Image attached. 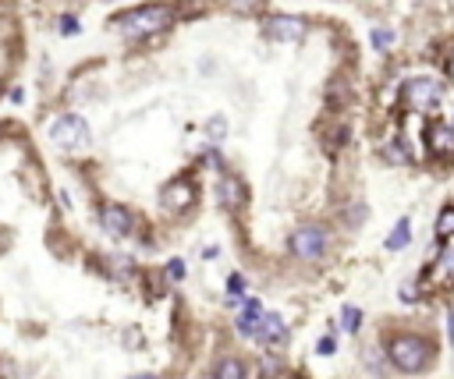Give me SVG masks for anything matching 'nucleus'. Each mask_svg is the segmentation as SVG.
<instances>
[{
  "mask_svg": "<svg viewBox=\"0 0 454 379\" xmlns=\"http://www.w3.org/2000/svg\"><path fill=\"white\" fill-rule=\"evenodd\" d=\"M171 21H174V7L171 4H146V7L117 14L110 25L121 35H128V39H146V35H156V32L171 28Z\"/></svg>",
  "mask_w": 454,
  "mask_h": 379,
  "instance_id": "f257e3e1",
  "label": "nucleus"
},
{
  "mask_svg": "<svg viewBox=\"0 0 454 379\" xmlns=\"http://www.w3.org/2000/svg\"><path fill=\"white\" fill-rule=\"evenodd\" d=\"M387 358H391V366H394L398 373L416 376V373H426V369H430L433 348H430V341H423V337H394L391 348H387Z\"/></svg>",
  "mask_w": 454,
  "mask_h": 379,
  "instance_id": "f03ea898",
  "label": "nucleus"
},
{
  "mask_svg": "<svg viewBox=\"0 0 454 379\" xmlns=\"http://www.w3.org/2000/svg\"><path fill=\"white\" fill-rule=\"evenodd\" d=\"M405 106L409 110H419V114H426V110H433L441 99H444V89H441V82L437 78H430V75H416V78H409L405 82Z\"/></svg>",
  "mask_w": 454,
  "mask_h": 379,
  "instance_id": "7ed1b4c3",
  "label": "nucleus"
},
{
  "mask_svg": "<svg viewBox=\"0 0 454 379\" xmlns=\"http://www.w3.org/2000/svg\"><path fill=\"white\" fill-rule=\"evenodd\" d=\"M50 142L60 149H85L89 145V124L78 114H64L50 124Z\"/></svg>",
  "mask_w": 454,
  "mask_h": 379,
  "instance_id": "20e7f679",
  "label": "nucleus"
},
{
  "mask_svg": "<svg viewBox=\"0 0 454 379\" xmlns=\"http://www.w3.org/2000/svg\"><path fill=\"white\" fill-rule=\"evenodd\" d=\"M291 252L306 263H316L323 252H327V231L316 227V224H306L291 234Z\"/></svg>",
  "mask_w": 454,
  "mask_h": 379,
  "instance_id": "39448f33",
  "label": "nucleus"
},
{
  "mask_svg": "<svg viewBox=\"0 0 454 379\" xmlns=\"http://www.w3.org/2000/svg\"><path fill=\"white\" fill-rule=\"evenodd\" d=\"M263 32H266L270 39H277V43H295V39H302L306 21L295 18V14H270V18L263 21Z\"/></svg>",
  "mask_w": 454,
  "mask_h": 379,
  "instance_id": "423d86ee",
  "label": "nucleus"
},
{
  "mask_svg": "<svg viewBox=\"0 0 454 379\" xmlns=\"http://www.w3.org/2000/svg\"><path fill=\"white\" fill-rule=\"evenodd\" d=\"M160 202H163V209H171V213H185V209L195 202V185L185 181V177L167 181L163 192H160Z\"/></svg>",
  "mask_w": 454,
  "mask_h": 379,
  "instance_id": "0eeeda50",
  "label": "nucleus"
},
{
  "mask_svg": "<svg viewBox=\"0 0 454 379\" xmlns=\"http://www.w3.org/2000/svg\"><path fill=\"white\" fill-rule=\"evenodd\" d=\"M99 224H103V231H107V234L124 238V234L131 231V213H128L124 206H117V202H107V206L99 209Z\"/></svg>",
  "mask_w": 454,
  "mask_h": 379,
  "instance_id": "6e6552de",
  "label": "nucleus"
},
{
  "mask_svg": "<svg viewBox=\"0 0 454 379\" xmlns=\"http://www.w3.org/2000/svg\"><path fill=\"white\" fill-rule=\"evenodd\" d=\"M259 323H263V305H259L256 298H249V302L242 305V312H238L234 326H238V334H245V337H256V334H259Z\"/></svg>",
  "mask_w": 454,
  "mask_h": 379,
  "instance_id": "1a4fd4ad",
  "label": "nucleus"
},
{
  "mask_svg": "<svg viewBox=\"0 0 454 379\" xmlns=\"http://www.w3.org/2000/svg\"><path fill=\"white\" fill-rule=\"evenodd\" d=\"M259 337L266 344H284L288 341V326L277 312H263V323H259Z\"/></svg>",
  "mask_w": 454,
  "mask_h": 379,
  "instance_id": "9d476101",
  "label": "nucleus"
},
{
  "mask_svg": "<svg viewBox=\"0 0 454 379\" xmlns=\"http://www.w3.org/2000/svg\"><path fill=\"white\" fill-rule=\"evenodd\" d=\"M430 149L437 156H451L454 153V124H433L430 128Z\"/></svg>",
  "mask_w": 454,
  "mask_h": 379,
  "instance_id": "9b49d317",
  "label": "nucleus"
},
{
  "mask_svg": "<svg viewBox=\"0 0 454 379\" xmlns=\"http://www.w3.org/2000/svg\"><path fill=\"white\" fill-rule=\"evenodd\" d=\"M409 241H412V220H409V216H401V220L394 224V231L387 234L384 248H387V252H401V248H405Z\"/></svg>",
  "mask_w": 454,
  "mask_h": 379,
  "instance_id": "f8f14e48",
  "label": "nucleus"
},
{
  "mask_svg": "<svg viewBox=\"0 0 454 379\" xmlns=\"http://www.w3.org/2000/svg\"><path fill=\"white\" fill-rule=\"evenodd\" d=\"M220 199H224V206H227V209H238V206H242V199H245L242 181H238V177H224V185H220Z\"/></svg>",
  "mask_w": 454,
  "mask_h": 379,
  "instance_id": "ddd939ff",
  "label": "nucleus"
},
{
  "mask_svg": "<svg viewBox=\"0 0 454 379\" xmlns=\"http://www.w3.org/2000/svg\"><path fill=\"white\" fill-rule=\"evenodd\" d=\"M213 379H245V362H238V358H220L217 369H213Z\"/></svg>",
  "mask_w": 454,
  "mask_h": 379,
  "instance_id": "4468645a",
  "label": "nucleus"
},
{
  "mask_svg": "<svg viewBox=\"0 0 454 379\" xmlns=\"http://www.w3.org/2000/svg\"><path fill=\"white\" fill-rule=\"evenodd\" d=\"M384 160L387 163H412V149H405L401 138H391V142H384Z\"/></svg>",
  "mask_w": 454,
  "mask_h": 379,
  "instance_id": "2eb2a0df",
  "label": "nucleus"
},
{
  "mask_svg": "<svg viewBox=\"0 0 454 379\" xmlns=\"http://www.w3.org/2000/svg\"><path fill=\"white\" fill-rule=\"evenodd\" d=\"M433 273L444 277V280H454V241H448V245L441 248V259H437Z\"/></svg>",
  "mask_w": 454,
  "mask_h": 379,
  "instance_id": "dca6fc26",
  "label": "nucleus"
},
{
  "mask_svg": "<svg viewBox=\"0 0 454 379\" xmlns=\"http://www.w3.org/2000/svg\"><path fill=\"white\" fill-rule=\"evenodd\" d=\"M341 326H345V334H359V330H362V309L348 305V309L341 312Z\"/></svg>",
  "mask_w": 454,
  "mask_h": 379,
  "instance_id": "f3484780",
  "label": "nucleus"
},
{
  "mask_svg": "<svg viewBox=\"0 0 454 379\" xmlns=\"http://www.w3.org/2000/svg\"><path fill=\"white\" fill-rule=\"evenodd\" d=\"M437 238H454V206H444L437 216Z\"/></svg>",
  "mask_w": 454,
  "mask_h": 379,
  "instance_id": "a211bd4d",
  "label": "nucleus"
},
{
  "mask_svg": "<svg viewBox=\"0 0 454 379\" xmlns=\"http://www.w3.org/2000/svg\"><path fill=\"white\" fill-rule=\"evenodd\" d=\"M245 287H249V284H245V277H242V273H231V277H227V298H231V302H234V298H242V295H245Z\"/></svg>",
  "mask_w": 454,
  "mask_h": 379,
  "instance_id": "6ab92c4d",
  "label": "nucleus"
},
{
  "mask_svg": "<svg viewBox=\"0 0 454 379\" xmlns=\"http://www.w3.org/2000/svg\"><path fill=\"white\" fill-rule=\"evenodd\" d=\"M369 39H373V46H377V50H387V46L394 43V32H391V28H373V35H369Z\"/></svg>",
  "mask_w": 454,
  "mask_h": 379,
  "instance_id": "aec40b11",
  "label": "nucleus"
},
{
  "mask_svg": "<svg viewBox=\"0 0 454 379\" xmlns=\"http://www.w3.org/2000/svg\"><path fill=\"white\" fill-rule=\"evenodd\" d=\"M334 351H337V341H334V337H327V334H323V337H320V341H316V355H334Z\"/></svg>",
  "mask_w": 454,
  "mask_h": 379,
  "instance_id": "412c9836",
  "label": "nucleus"
},
{
  "mask_svg": "<svg viewBox=\"0 0 454 379\" xmlns=\"http://www.w3.org/2000/svg\"><path fill=\"white\" fill-rule=\"evenodd\" d=\"M167 273H171L174 280H181V277H185V263H181V259H171V266H167Z\"/></svg>",
  "mask_w": 454,
  "mask_h": 379,
  "instance_id": "4be33fe9",
  "label": "nucleus"
},
{
  "mask_svg": "<svg viewBox=\"0 0 454 379\" xmlns=\"http://www.w3.org/2000/svg\"><path fill=\"white\" fill-rule=\"evenodd\" d=\"M259 4H263V0H238L234 7H238V11H245V14H252V11H259Z\"/></svg>",
  "mask_w": 454,
  "mask_h": 379,
  "instance_id": "5701e85b",
  "label": "nucleus"
},
{
  "mask_svg": "<svg viewBox=\"0 0 454 379\" xmlns=\"http://www.w3.org/2000/svg\"><path fill=\"white\" fill-rule=\"evenodd\" d=\"M60 28H64V35H75L78 32V21L75 18H60Z\"/></svg>",
  "mask_w": 454,
  "mask_h": 379,
  "instance_id": "b1692460",
  "label": "nucleus"
},
{
  "mask_svg": "<svg viewBox=\"0 0 454 379\" xmlns=\"http://www.w3.org/2000/svg\"><path fill=\"white\" fill-rule=\"evenodd\" d=\"M398 295H401V302H416V287H412V284H405Z\"/></svg>",
  "mask_w": 454,
  "mask_h": 379,
  "instance_id": "393cba45",
  "label": "nucleus"
},
{
  "mask_svg": "<svg viewBox=\"0 0 454 379\" xmlns=\"http://www.w3.org/2000/svg\"><path fill=\"white\" fill-rule=\"evenodd\" d=\"M448 341L454 344V312H451V319H448Z\"/></svg>",
  "mask_w": 454,
  "mask_h": 379,
  "instance_id": "a878e982",
  "label": "nucleus"
},
{
  "mask_svg": "<svg viewBox=\"0 0 454 379\" xmlns=\"http://www.w3.org/2000/svg\"><path fill=\"white\" fill-rule=\"evenodd\" d=\"M131 379H156V376H149V373H139V376H131Z\"/></svg>",
  "mask_w": 454,
  "mask_h": 379,
  "instance_id": "bb28decb",
  "label": "nucleus"
},
{
  "mask_svg": "<svg viewBox=\"0 0 454 379\" xmlns=\"http://www.w3.org/2000/svg\"><path fill=\"white\" fill-rule=\"evenodd\" d=\"M451 67H454V60H451Z\"/></svg>",
  "mask_w": 454,
  "mask_h": 379,
  "instance_id": "cd10ccee",
  "label": "nucleus"
}]
</instances>
